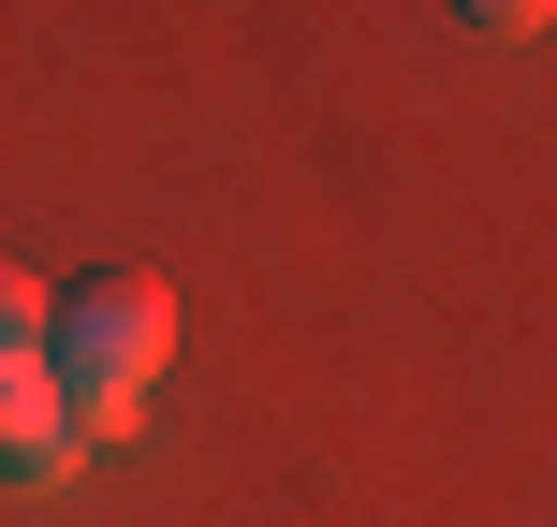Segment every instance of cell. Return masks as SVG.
I'll list each match as a JSON object with an SVG mask.
<instances>
[{"instance_id":"3","label":"cell","mask_w":557,"mask_h":527,"mask_svg":"<svg viewBox=\"0 0 557 527\" xmlns=\"http://www.w3.org/2000/svg\"><path fill=\"white\" fill-rule=\"evenodd\" d=\"M29 337H45V293H29V278H15V264H0V366H15V352H29Z\"/></svg>"},{"instance_id":"4","label":"cell","mask_w":557,"mask_h":527,"mask_svg":"<svg viewBox=\"0 0 557 527\" xmlns=\"http://www.w3.org/2000/svg\"><path fill=\"white\" fill-rule=\"evenodd\" d=\"M441 15H455V29H499V45H529V29H543V0H441Z\"/></svg>"},{"instance_id":"1","label":"cell","mask_w":557,"mask_h":527,"mask_svg":"<svg viewBox=\"0 0 557 527\" xmlns=\"http://www.w3.org/2000/svg\"><path fill=\"white\" fill-rule=\"evenodd\" d=\"M162 352H176V308H162V278H74V293H45V337H29V366L59 381V425H74V454L88 440H133V411H147V381H162Z\"/></svg>"},{"instance_id":"2","label":"cell","mask_w":557,"mask_h":527,"mask_svg":"<svg viewBox=\"0 0 557 527\" xmlns=\"http://www.w3.org/2000/svg\"><path fill=\"white\" fill-rule=\"evenodd\" d=\"M59 469H74V425H59V381H45V366H0V484H59Z\"/></svg>"}]
</instances>
